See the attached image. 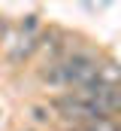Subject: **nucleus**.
I'll list each match as a JSON object with an SVG mask.
<instances>
[{
    "instance_id": "obj_1",
    "label": "nucleus",
    "mask_w": 121,
    "mask_h": 131,
    "mask_svg": "<svg viewBox=\"0 0 121 131\" xmlns=\"http://www.w3.org/2000/svg\"><path fill=\"white\" fill-rule=\"evenodd\" d=\"M97 64H100V55L97 49L91 46H79V49H70L64 58L58 61V70H60V85L67 89H85L97 79Z\"/></svg>"
},
{
    "instance_id": "obj_4",
    "label": "nucleus",
    "mask_w": 121,
    "mask_h": 131,
    "mask_svg": "<svg viewBox=\"0 0 121 131\" xmlns=\"http://www.w3.org/2000/svg\"><path fill=\"white\" fill-rule=\"evenodd\" d=\"M79 131H121V119H91Z\"/></svg>"
},
{
    "instance_id": "obj_5",
    "label": "nucleus",
    "mask_w": 121,
    "mask_h": 131,
    "mask_svg": "<svg viewBox=\"0 0 121 131\" xmlns=\"http://www.w3.org/2000/svg\"><path fill=\"white\" fill-rule=\"evenodd\" d=\"M30 116H33V122H39V125H52L55 122V116H52V110L49 107H30Z\"/></svg>"
},
{
    "instance_id": "obj_3",
    "label": "nucleus",
    "mask_w": 121,
    "mask_h": 131,
    "mask_svg": "<svg viewBox=\"0 0 121 131\" xmlns=\"http://www.w3.org/2000/svg\"><path fill=\"white\" fill-rule=\"evenodd\" d=\"M97 82L112 85V89H121V64L112 61V58L100 61V64H97Z\"/></svg>"
},
{
    "instance_id": "obj_2",
    "label": "nucleus",
    "mask_w": 121,
    "mask_h": 131,
    "mask_svg": "<svg viewBox=\"0 0 121 131\" xmlns=\"http://www.w3.org/2000/svg\"><path fill=\"white\" fill-rule=\"evenodd\" d=\"M73 95L82 101V104H88L100 119H118V116H121V89L103 85V82H97V79H94L91 85L76 89Z\"/></svg>"
}]
</instances>
